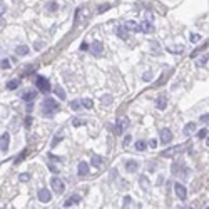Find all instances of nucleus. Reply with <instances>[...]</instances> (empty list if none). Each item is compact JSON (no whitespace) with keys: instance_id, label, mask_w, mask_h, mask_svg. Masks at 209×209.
Wrapping results in <instances>:
<instances>
[{"instance_id":"obj_1","label":"nucleus","mask_w":209,"mask_h":209,"mask_svg":"<svg viewBox=\"0 0 209 209\" xmlns=\"http://www.w3.org/2000/svg\"><path fill=\"white\" fill-rule=\"evenodd\" d=\"M55 112H60V105L57 104L55 99H50V97H47V99H43L42 102V115H45V117H54Z\"/></svg>"},{"instance_id":"obj_2","label":"nucleus","mask_w":209,"mask_h":209,"mask_svg":"<svg viewBox=\"0 0 209 209\" xmlns=\"http://www.w3.org/2000/svg\"><path fill=\"white\" fill-rule=\"evenodd\" d=\"M171 172L174 174V176H177V177H182V179H186L189 176V167L186 166L184 162H174L172 166H171Z\"/></svg>"},{"instance_id":"obj_3","label":"nucleus","mask_w":209,"mask_h":209,"mask_svg":"<svg viewBox=\"0 0 209 209\" xmlns=\"http://www.w3.org/2000/svg\"><path fill=\"white\" fill-rule=\"evenodd\" d=\"M35 85H37V89L42 92V94H48V92L52 90V87H50V82H48L47 77H43V75H37L35 77Z\"/></svg>"},{"instance_id":"obj_4","label":"nucleus","mask_w":209,"mask_h":209,"mask_svg":"<svg viewBox=\"0 0 209 209\" xmlns=\"http://www.w3.org/2000/svg\"><path fill=\"white\" fill-rule=\"evenodd\" d=\"M50 186H52V191H54L55 194H62L65 191V184L62 182V179H59L57 176L50 179Z\"/></svg>"},{"instance_id":"obj_5","label":"nucleus","mask_w":209,"mask_h":209,"mask_svg":"<svg viewBox=\"0 0 209 209\" xmlns=\"http://www.w3.org/2000/svg\"><path fill=\"white\" fill-rule=\"evenodd\" d=\"M187 147V144H182V145H174V147H169V149H164L161 155L162 157H172L174 154H177V152H181L182 149H186Z\"/></svg>"},{"instance_id":"obj_6","label":"nucleus","mask_w":209,"mask_h":209,"mask_svg":"<svg viewBox=\"0 0 209 209\" xmlns=\"http://www.w3.org/2000/svg\"><path fill=\"white\" fill-rule=\"evenodd\" d=\"M37 199L40 202H50V199H52V192L48 191V189H45V187H40L37 191Z\"/></svg>"},{"instance_id":"obj_7","label":"nucleus","mask_w":209,"mask_h":209,"mask_svg":"<svg viewBox=\"0 0 209 209\" xmlns=\"http://www.w3.org/2000/svg\"><path fill=\"white\" fill-rule=\"evenodd\" d=\"M174 192H176V196L181 199V201H186V199H187V189L184 187L181 182L174 184Z\"/></svg>"},{"instance_id":"obj_8","label":"nucleus","mask_w":209,"mask_h":209,"mask_svg":"<svg viewBox=\"0 0 209 209\" xmlns=\"http://www.w3.org/2000/svg\"><path fill=\"white\" fill-rule=\"evenodd\" d=\"M171 140H172V132H171V129L164 127V129L161 130V144H162V145H167Z\"/></svg>"},{"instance_id":"obj_9","label":"nucleus","mask_w":209,"mask_h":209,"mask_svg":"<svg viewBox=\"0 0 209 209\" xmlns=\"http://www.w3.org/2000/svg\"><path fill=\"white\" fill-rule=\"evenodd\" d=\"M0 149H2V152H7L8 150V145H10V134L8 132H3L2 137H0Z\"/></svg>"},{"instance_id":"obj_10","label":"nucleus","mask_w":209,"mask_h":209,"mask_svg":"<svg viewBox=\"0 0 209 209\" xmlns=\"http://www.w3.org/2000/svg\"><path fill=\"white\" fill-rule=\"evenodd\" d=\"M89 171H90V164H87L85 161L79 162V166H77V174H79L80 177L87 176V174H89Z\"/></svg>"},{"instance_id":"obj_11","label":"nucleus","mask_w":209,"mask_h":209,"mask_svg":"<svg viewBox=\"0 0 209 209\" xmlns=\"http://www.w3.org/2000/svg\"><path fill=\"white\" fill-rule=\"evenodd\" d=\"M80 201H82L80 194H72V196L64 202V207H72V206H75V204H79Z\"/></svg>"},{"instance_id":"obj_12","label":"nucleus","mask_w":209,"mask_h":209,"mask_svg":"<svg viewBox=\"0 0 209 209\" xmlns=\"http://www.w3.org/2000/svg\"><path fill=\"white\" fill-rule=\"evenodd\" d=\"M90 52H92L94 55H102V52H104V45H102V42L95 40V42L90 45Z\"/></svg>"},{"instance_id":"obj_13","label":"nucleus","mask_w":209,"mask_h":209,"mask_svg":"<svg viewBox=\"0 0 209 209\" xmlns=\"http://www.w3.org/2000/svg\"><path fill=\"white\" fill-rule=\"evenodd\" d=\"M155 107H157L159 110H164L167 107V95H159L157 99H155Z\"/></svg>"},{"instance_id":"obj_14","label":"nucleus","mask_w":209,"mask_h":209,"mask_svg":"<svg viewBox=\"0 0 209 209\" xmlns=\"http://www.w3.org/2000/svg\"><path fill=\"white\" fill-rule=\"evenodd\" d=\"M115 32H117V37L122 38V40H127L129 38V28L125 25H119L117 28H115Z\"/></svg>"},{"instance_id":"obj_15","label":"nucleus","mask_w":209,"mask_h":209,"mask_svg":"<svg viewBox=\"0 0 209 209\" xmlns=\"http://www.w3.org/2000/svg\"><path fill=\"white\" fill-rule=\"evenodd\" d=\"M209 47V38H207V40L206 42H204L202 43V45H199V47H196V48H194V50L191 52V59H196V57L199 55V54H201V52L202 50H206V48Z\"/></svg>"},{"instance_id":"obj_16","label":"nucleus","mask_w":209,"mask_h":209,"mask_svg":"<svg viewBox=\"0 0 209 209\" xmlns=\"http://www.w3.org/2000/svg\"><path fill=\"white\" fill-rule=\"evenodd\" d=\"M137 169H139V162L137 161H127L125 162V171L127 172L134 174V172H137Z\"/></svg>"},{"instance_id":"obj_17","label":"nucleus","mask_w":209,"mask_h":209,"mask_svg":"<svg viewBox=\"0 0 209 209\" xmlns=\"http://www.w3.org/2000/svg\"><path fill=\"white\" fill-rule=\"evenodd\" d=\"M192 132H196V124H194V122H189V124H186V125H184L182 134L186 135V137H187V135H191Z\"/></svg>"},{"instance_id":"obj_18","label":"nucleus","mask_w":209,"mask_h":209,"mask_svg":"<svg viewBox=\"0 0 209 209\" xmlns=\"http://www.w3.org/2000/svg\"><path fill=\"white\" fill-rule=\"evenodd\" d=\"M154 30V27H152V23H150L149 20H144L142 23H140V32L142 33H150Z\"/></svg>"},{"instance_id":"obj_19","label":"nucleus","mask_w":209,"mask_h":209,"mask_svg":"<svg viewBox=\"0 0 209 209\" xmlns=\"http://www.w3.org/2000/svg\"><path fill=\"white\" fill-rule=\"evenodd\" d=\"M35 97H37V92L35 90H27V92H23V94H22V99L25 100V102H33Z\"/></svg>"},{"instance_id":"obj_20","label":"nucleus","mask_w":209,"mask_h":209,"mask_svg":"<svg viewBox=\"0 0 209 209\" xmlns=\"http://www.w3.org/2000/svg\"><path fill=\"white\" fill-rule=\"evenodd\" d=\"M54 94L59 97L60 100H65V99H67V94H65V90L62 89V85H55V87H54Z\"/></svg>"},{"instance_id":"obj_21","label":"nucleus","mask_w":209,"mask_h":209,"mask_svg":"<svg viewBox=\"0 0 209 209\" xmlns=\"http://www.w3.org/2000/svg\"><path fill=\"white\" fill-rule=\"evenodd\" d=\"M20 84H22L20 79H12V80L7 82V89H8V90H15V89H18V87H20Z\"/></svg>"},{"instance_id":"obj_22","label":"nucleus","mask_w":209,"mask_h":209,"mask_svg":"<svg viewBox=\"0 0 209 209\" xmlns=\"http://www.w3.org/2000/svg\"><path fill=\"white\" fill-rule=\"evenodd\" d=\"M149 45H150V52H152V54H155V55H159V54H161V52H162V48L159 47V42L152 40V42L149 43Z\"/></svg>"},{"instance_id":"obj_23","label":"nucleus","mask_w":209,"mask_h":209,"mask_svg":"<svg viewBox=\"0 0 209 209\" xmlns=\"http://www.w3.org/2000/svg\"><path fill=\"white\" fill-rule=\"evenodd\" d=\"M27 155H28V149H23V150H22V152H20V154H18V155H17V157H15V159H13V162H15V166H17V164H20V162L23 161V159H25V157H27Z\"/></svg>"},{"instance_id":"obj_24","label":"nucleus","mask_w":209,"mask_h":209,"mask_svg":"<svg viewBox=\"0 0 209 209\" xmlns=\"http://www.w3.org/2000/svg\"><path fill=\"white\" fill-rule=\"evenodd\" d=\"M100 164H102V157H100V155H97V154H94V155L90 157V166L99 167Z\"/></svg>"},{"instance_id":"obj_25","label":"nucleus","mask_w":209,"mask_h":209,"mask_svg":"<svg viewBox=\"0 0 209 209\" xmlns=\"http://www.w3.org/2000/svg\"><path fill=\"white\" fill-rule=\"evenodd\" d=\"M15 54L17 55H27L28 54V47L27 45H17L15 47Z\"/></svg>"},{"instance_id":"obj_26","label":"nucleus","mask_w":209,"mask_h":209,"mask_svg":"<svg viewBox=\"0 0 209 209\" xmlns=\"http://www.w3.org/2000/svg\"><path fill=\"white\" fill-rule=\"evenodd\" d=\"M129 117H125V115H124V117H119L117 119V125H120V127H122V129H127L129 127Z\"/></svg>"},{"instance_id":"obj_27","label":"nucleus","mask_w":209,"mask_h":209,"mask_svg":"<svg viewBox=\"0 0 209 209\" xmlns=\"http://www.w3.org/2000/svg\"><path fill=\"white\" fill-rule=\"evenodd\" d=\"M62 137H64V132H59V134H55L54 135V139H52V142H50V147H55L57 144L62 140Z\"/></svg>"},{"instance_id":"obj_28","label":"nucleus","mask_w":209,"mask_h":209,"mask_svg":"<svg viewBox=\"0 0 209 209\" xmlns=\"http://www.w3.org/2000/svg\"><path fill=\"white\" fill-rule=\"evenodd\" d=\"M139 184H140V187H142L144 191H149V181H147V177H145V176L139 177Z\"/></svg>"},{"instance_id":"obj_29","label":"nucleus","mask_w":209,"mask_h":209,"mask_svg":"<svg viewBox=\"0 0 209 209\" xmlns=\"http://www.w3.org/2000/svg\"><path fill=\"white\" fill-rule=\"evenodd\" d=\"M147 142H144V140H137L135 142V150H139V152H142V150H145V147H147Z\"/></svg>"},{"instance_id":"obj_30","label":"nucleus","mask_w":209,"mask_h":209,"mask_svg":"<svg viewBox=\"0 0 209 209\" xmlns=\"http://www.w3.org/2000/svg\"><path fill=\"white\" fill-rule=\"evenodd\" d=\"M110 8H112V5H110V3H102L100 7H97V13H104V12L110 10Z\"/></svg>"},{"instance_id":"obj_31","label":"nucleus","mask_w":209,"mask_h":209,"mask_svg":"<svg viewBox=\"0 0 209 209\" xmlns=\"http://www.w3.org/2000/svg\"><path fill=\"white\" fill-rule=\"evenodd\" d=\"M47 10L48 12H57V10H59V3H57V2H48L47 3Z\"/></svg>"},{"instance_id":"obj_32","label":"nucleus","mask_w":209,"mask_h":209,"mask_svg":"<svg viewBox=\"0 0 209 209\" xmlns=\"http://www.w3.org/2000/svg\"><path fill=\"white\" fill-rule=\"evenodd\" d=\"M207 60H209V54L202 55L201 59H199V60L196 62V65H197V67H202V65H206V64H207Z\"/></svg>"},{"instance_id":"obj_33","label":"nucleus","mask_w":209,"mask_h":209,"mask_svg":"<svg viewBox=\"0 0 209 209\" xmlns=\"http://www.w3.org/2000/svg\"><path fill=\"white\" fill-rule=\"evenodd\" d=\"M102 105H109V104H112V95H109V94H105V95H102Z\"/></svg>"},{"instance_id":"obj_34","label":"nucleus","mask_w":209,"mask_h":209,"mask_svg":"<svg viewBox=\"0 0 209 209\" xmlns=\"http://www.w3.org/2000/svg\"><path fill=\"white\" fill-rule=\"evenodd\" d=\"M80 107H82V100H72V102H70V109L79 110Z\"/></svg>"},{"instance_id":"obj_35","label":"nucleus","mask_w":209,"mask_h":209,"mask_svg":"<svg viewBox=\"0 0 209 209\" xmlns=\"http://www.w3.org/2000/svg\"><path fill=\"white\" fill-rule=\"evenodd\" d=\"M92 105H94V102H92L90 99H82V107H85V109H92Z\"/></svg>"},{"instance_id":"obj_36","label":"nucleus","mask_w":209,"mask_h":209,"mask_svg":"<svg viewBox=\"0 0 209 209\" xmlns=\"http://www.w3.org/2000/svg\"><path fill=\"white\" fill-rule=\"evenodd\" d=\"M85 124V120H82V119H72V125H74V127H80V125H84Z\"/></svg>"},{"instance_id":"obj_37","label":"nucleus","mask_w":209,"mask_h":209,"mask_svg":"<svg viewBox=\"0 0 209 209\" xmlns=\"http://www.w3.org/2000/svg\"><path fill=\"white\" fill-rule=\"evenodd\" d=\"M207 135H209V134H207V129L204 127V129H201V130L197 132V139H206Z\"/></svg>"},{"instance_id":"obj_38","label":"nucleus","mask_w":209,"mask_h":209,"mask_svg":"<svg viewBox=\"0 0 209 209\" xmlns=\"http://www.w3.org/2000/svg\"><path fill=\"white\" fill-rule=\"evenodd\" d=\"M18 179H20L22 182H27L28 179H30V174H28V172H22L20 176H18Z\"/></svg>"},{"instance_id":"obj_39","label":"nucleus","mask_w":209,"mask_h":209,"mask_svg":"<svg viewBox=\"0 0 209 209\" xmlns=\"http://www.w3.org/2000/svg\"><path fill=\"white\" fill-rule=\"evenodd\" d=\"M152 72H150V70H147V72H145V74L142 75V80H145V82H149V80H152Z\"/></svg>"},{"instance_id":"obj_40","label":"nucleus","mask_w":209,"mask_h":209,"mask_svg":"<svg viewBox=\"0 0 209 209\" xmlns=\"http://www.w3.org/2000/svg\"><path fill=\"white\" fill-rule=\"evenodd\" d=\"M199 120H201L202 124H209V114H202L201 117H199Z\"/></svg>"},{"instance_id":"obj_41","label":"nucleus","mask_w":209,"mask_h":209,"mask_svg":"<svg viewBox=\"0 0 209 209\" xmlns=\"http://www.w3.org/2000/svg\"><path fill=\"white\" fill-rule=\"evenodd\" d=\"M2 69H10V60L8 59H2Z\"/></svg>"},{"instance_id":"obj_42","label":"nucleus","mask_w":209,"mask_h":209,"mask_svg":"<svg viewBox=\"0 0 209 209\" xmlns=\"http://www.w3.org/2000/svg\"><path fill=\"white\" fill-rule=\"evenodd\" d=\"M23 124H25V127H30V125H32V117H30V115H27V117L23 119Z\"/></svg>"},{"instance_id":"obj_43","label":"nucleus","mask_w":209,"mask_h":209,"mask_svg":"<svg viewBox=\"0 0 209 209\" xmlns=\"http://www.w3.org/2000/svg\"><path fill=\"white\" fill-rule=\"evenodd\" d=\"M189 38H191V42H197L199 38H201V35H199V33H191V35H189Z\"/></svg>"},{"instance_id":"obj_44","label":"nucleus","mask_w":209,"mask_h":209,"mask_svg":"<svg viewBox=\"0 0 209 209\" xmlns=\"http://www.w3.org/2000/svg\"><path fill=\"white\" fill-rule=\"evenodd\" d=\"M167 50H169V52H174V54H176V52H177V54H181V52H182V47H177V48H176V47H169Z\"/></svg>"},{"instance_id":"obj_45","label":"nucleus","mask_w":209,"mask_h":209,"mask_svg":"<svg viewBox=\"0 0 209 209\" xmlns=\"http://www.w3.org/2000/svg\"><path fill=\"white\" fill-rule=\"evenodd\" d=\"M130 139H132L130 135H125V137H124V140H122V145H124V147H127V145L130 144Z\"/></svg>"},{"instance_id":"obj_46","label":"nucleus","mask_w":209,"mask_h":209,"mask_svg":"<svg viewBox=\"0 0 209 209\" xmlns=\"http://www.w3.org/2000/svg\"><path fill=\"white\" fill-rule=\"evenodd\" d=\"M48 171L54 172V174H59V167H55L54 164H48Z\"/></svg>"},{"instance_id":"obj_47","label":"nucleus","mask_w":209,"mask_h":209,"mask_svg":"<svg viewBox=\"0 0 209 209\" xmlns=\"http://www.w3.org/2000/svg\"><path fill=\"white\" fill-rule=\"evenodd\" d=\"M79 48H80V50H89V48H90V45H89V43H87V42H82Z\"/></svg>"},{"instance_id":"obj_48","label":"nucleus","mask_w":209,"mask_h":209,"mask_svg":"<svg viewBox=\"0 0 209 209\" xmlns=\"http://www.w3.org/2000/svg\"><path fill=\"white\" fill-rule=\"evenodd\" d=\"M122 204H124V207H129V204H130V196H125L124 201H122Z\"/></svg>"},{"instance_id":"obj_49","label":"nucleus","mask_w":209,"mask_h":209,"mask_svg":"<svg viewBox=\"0 0 209 209\" xmlns=\"http://www.w3.org/2000/svg\"><path fill=\"white\" fill-rule=\"evenodd\" d=\"M33 72H35V67H30V69H25V72H23V75H28V74H33Z\"/></svg>"},{"instance_id":"obj_50","label":"nucleus","mask_w":209,"mask_h":209,"mask_svg":"<svg viewBox=\"0 0 209 209\" xmlns=\"http://www.w3.org/2000/svg\"><path fill=\"white\" fill-rule=\"evenodd\" d=\"M149 147H157V140H154V139H150V142H149Z\"/></svg>"},{"instance_id":"obj_51","label":"nucleus","mask_w":209,"mask_h":209,"mask_svg":"<svg viewBox=\"0 0 209 209\" xmlns=\"http://www.w3.org/2000/svg\"><path fill=\"white\" fill-rule=\"evenodd\" d=\"M45 45V43H42V42H37L35 43V50H42V47Z\"/></svg>"},{"instance_id":"obj_52","label":"nucleus","mask_w":209,"mask_h":209,"mask_svg":"<svg viewBox=\"0 0 209 209\" xmlns=\"http://www.w3.org/2000/svg\"><path fill=\"white\" fill-rule=\"evenodd\" d=\"M147 171H149V172H154V171H155V167H154V164H150V166L147 167Z\"/></svg>"},{"instance_id":"obj_53","label":"nucleus","mask_w":209,"mask_h":209,"mask_svg":"<svg viewBox=\"0 0 209 209\" xmlns=\"http://www.w3.org/2000/svg\"><path fill=\"white\" fill-rule=\"evenodd\" d=\"M48 157H50V159H54V161H60V157H55L54 154H48Z\"/></svg>"},{"instance_id":"obj_54","label":"nucleus","mask_w":209,"mask_h":209,"mask_svg":"<svg viewBox=\"0 0 209 209\" xmlns=\"http://www.w3.org/2000/svg\"><path fill=\"white\" fill-rule=\"evenodd\" d=\"M206 145H207V147H209V135H207V137H206Z\"/></svg>"}]
</instances>
